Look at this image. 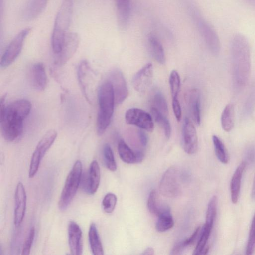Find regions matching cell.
I'll return each instance as SVG.
<instances>
[{
  "label": "cell",
  "instance_id": "3",
  "mask_svg": "<svg viewBox=\"0 0 255 255\" xmlns=\"http://www.w3.org/2000/svg\"><path fill=\"white\" fill-rule=\"evenodd\" d=\"M99 111L96 122L97 134L102 135L109 126L113 116L115 97L112 86L107 80L103 82L98 90Z\"/></svg>",
  "mask_w": 255,
  "mask_h": 255
},
{
  "label": "cell",
  "instance_id": "4",
  "mask_svg": "<svg viewBox=\"0 0 255 255\" xmlns=\"http://www.w3.org/2000/svg\"><path fill=\"white\" fill-rule=\"evenodd\" d=\"M73 11L71 0H65L62 4L54 22L51 43L55 55L58 54L62 48L65 38L68 33Z\"/></svg>",
  "mask_w": 255,
  "mask_h": 255
},
{
  "label": "cell",
  "instance_id": "8",
  "mask_svg": "<svg viewBox=\"0 0 255 255\" xmlns=\"http://www.w3.org/2000/svg\"><path fill=\"white\" fill-rule=\"evenodd\" d=\"M161 194L168 198H175L180 195L181 186L177 169L170 167L164 173L159 186Z\"/></svg>",
  "mask_w": 255,
  "mask_h": 255
},
{
  "label": "cell",
  "instance_id": "36",
  "mask_svg": "<svg viewBox=\"0 0 255 255\" xmlns=\"http://www.w3.org/2000/svg\"><path fill=\"white\" fill-rule=\"evenodd\" d=\"M211 232V230L205 228L204 226H203L201 234L193 253V255H201L203 250L206 247Z\"/></svg>",
  "mask_w": 255,
  "mask_h": 255
},
{
  "label": "cell",
  "instance_id": "16",
  "mask_svg": "<svg viewBox=\"0 0 255 255\" xmlns=\"http://www.w3.org/2000/svg\"><path fill=\"white\" fill-rule=\"evenodd\" d=\"M68 234L71 254L74 255H81L83 250L82 232L77 223L73 221L69 222Z\"/></svg>",
  "mask_w": 255,
  "mask_h": 255
},
{
  "label": "cell",
  "instance_id": "37",
  "mask_svg": "<svg viewBox=\"0 0 255 255\" xmlns=\"http://www.w3.org/2000/svg\"><path fill=\"white\" fill-rule=\"evenodd\" d=\"M255 252V212L252 219L247 242L246 254L252 255Z\"/></svg>",
  "mask_w": 255,
  "mask_h": 255
},
{
  "label": "cell",
  "instance_id": "17",
  "mask_svg": "<svg viewBox=\"0 0 255 255\" xmlns=\"http://www.w3.org/2000/svg\"><path fill=\"white\" fill-rule=\"evenodd\" d=\"M153 78V66L148 63L133 76L132 83L134 89L139 92H145L150 86Z\"/></svg>",
  "mask_w": 255,
  "mask_h": 255
},
{
  "label": "cell",
  "instance_id": "1",
  "mask_svg": "<svg viewBox=\"0 0 255 255\" xmlns=\"http://www.w3.org/2000/svg\"><path fill=\"white\" fill-rule=\"evenodd\" d=\"M5 96L0 100V129L3 138L13 141L23 131V120L29 114L31 104L26 99H20L5 106Z\"/></svg>",
  "mask_w": 255,
  "mask_h": 255
},
{
  "label": "cell",
  "instance_id": "47",
  "mask_svg": "<svg viewBox=\"0 0 255 255\" xmlns=\"http://www.w3.org/2000/svg\"><path fill=\"white\" fill-rule=\"evenodd\" d=\"M251 195L253 199H255V176L253 181Z\"/></svg>",
  "mask_w": 255,
  "mask_h": 255
},
{
  "label": "cell",
  "instance_id": "32",
  "mask_svg": "<svg viewBox=\"0 0 255 255\" xmlns=\"http://www.w3.org/2000/svg\"><path fill=\"white\" fill-rule=\"evenodd\" d=\"M212 141L217 158L222 163L227 164L229 161V156L224 143L218 136L215 135L212 136Z\"/></svg>",
  "mask_w": 255,
  "mask_h": 255
},
{
  "label": "cell",
  "instance_id": "31",
  "mask_svg": "<svg viewBox=\"0 0 255 255\" xmlns=\"http://www.w3.org/2000/svg\"><path fill=\"white\" fill-rule=\"evenodd\" d=\"M217 208V198L216 196H213L210 200L206 211V221L204 226L211 229L216 218Z\"/></svg>",
  "mask_w": 255,
  "mask_h": 255
},
{
  "label": "cell",
  "instance_id": "6",
  "mask_svg": "<svg viewBox=\"0 0 255 255\" xmlns=\"http://www.w3.org/2000/svg\"><path fill=\"white\" fill-rule=\"evenodd\" d=\"M57 132L54 130L48 131L38 143L31 156L28 176L33 178L37 172L43 157L51 147L57 137Z\"/></svg>",
  "mask_w": 255,
  "mask_h": 255
},
{
  "label": "cell",
  "instance_id": "41",
  "mask_svg": "<svg viewBox=\"0 0 255 255\" xmlns=\"http://www.w3.org/2000/svg\"><path fill=\"white\" fill-rule=\"evenodd\" d=\"M255 102V88L251 92L250 95L247 100L245 106V112L246 114L249 113L252 110Z\"/></svg>",
  "mask_w": 255,
  "mask_h": 255
},
{
  "label": "cell",
  "instance_id": "34",
  "mask_svg": "<svg viewBox=\"0 0 255 255\" xmlns=\"http://www.w3.org/2000/svg\"><path fill=\"white\" fill-rule=\"evenodd\" d=\"M103 156L106 167L111 171H116L117 169L116 162L112 149L108 144H106L104 146Z\"/></svg>",
  "mask_w": 255,
  "mask_h": 255
},
{
  "label": "cell",
  "instance_id": "40",
  "mask_svg": "<svg viewBox=\"0 0 255 255\" xmlns=\"http://www.w3.org/2000/svg\"><path fill=\"white\" fill-rule=\"evenodd\" d=\"M202 228L203 227L198 226L190 237L187 238L183 241H182V243L183 246L186 247L188 246L192 245L195 243L197 239H199L200 237Z\"/></svg>",
  "mask_w": 255,
  "mask_h": 255
},
{
  "label": "cell",
  "instance_id": "42",
  "mask_svg": "<svg viewBox=\"0 0 255 255\" xmlns=\"http://www.w3.org/2000/svg\"><path fill=\"white\" fill-rule=\"evenodd\" d=\"M172 106L176 120L180 121L181 118V109L177 98L172 99Z\"/></svg>",
  "mask_w": 255,
  "mask_h": 255
},
{
  "label": "cell",
  "instance_id": "23",
  "mask_svg": "<svg viewBox=\"0 0 255 255\" xmlns=\"http://www.w3.org/2000/svg\"><path fill=\"white\" fill-rule=\"evenodd\" d=\"M246 166L245 161L242 162L235 171L230 183L231 196L232 202L236 204L238 200L243 173Z\"/></svg>",
  "mask_w": 255,
  "mask_h": 255
},
{
  "label": "cell",
  "instance_id": "44",
  "mask_svg": "<svg viewBox=\"0 0 255 255\" xmlns=\"http://www.w3.org/2000/svg\"><path fill=\"white\" fill-rule=\"evenodd\" d=\"M185 248V247L183 246L182 242H179L174 246L171 251L170 254L180 255L181 254L182 252L184 250Z\"/></svg>",
  "mask_w": 255,
  "mask_h": 255
},
{
  "label": "cell",
  "instance_id": "15",
  "mask_svg": "<svg viewBox=\"0 0 255 255\" xmlns=\"http://www.w3.org/2000/svg\"><path fill=\"white\" fill-rule=\"evenodd\" d=\"M26 194L21 182L16 186L14 194V224L19 227L23 222L26 207Z\"/></svg>",
  "mask_w": 255,
  "mask_h": 255
},
{
  "label": "cell",
  "instance_id": "24",
  "mask_svg": "<svg viewBox=\"0 0 255 255\" xmlns=\"http://www.w3.org/2000/svg\"><path fill=\"white\" fill-rule=\"evenodd\" d=\"M148 44L150 53L154 59L159 63L164 64L165 61L164 51L158 38L153 34H149Z\"/></svg>",
  "mask_w": 255,
  "mask_h": 255
},
{
  "label": "cell",
  "instance_id": "46",
  "mask_svg": "<svg viewBox=\"0 0 255 255\" xmlns=\"http://www.w3.org/2000/svg\"><path fill=\"white\" fill-rule=\"evenodd\" d=\"M154 254V250L153 248L149 247L146 249L142 253V255H152Z\"/></svg>",
  "mask_w": 255,
  "mask_h": 255
},
{
  "label": "cell",
  "instance_id": "10",
  "mask_svg": "<svg viewBox=\"0 0 255 255\" xmlns=\"http://www.w3.org/2000/svg\"><path fill=\"white\" fill-rule=\"evenodd\" d=\"M77 76L83 94L87 101L91 102L94 89V72L87 61L83 60L79 63Z\"/></svg>",
  "mask_w": 255,
  "mask_h": 255
},
{
  "label": "cell",
  "instance_id": "35",
  "mask_svg": "<svg viewBox=\"0 0 255 255\" xmlns=\"http://www.w3.org/2000/svg\"><path fill=\"white\" fill-rule=\"evenodd\" d=\"M169 83L172 99L177 98L180 87V78L177 71L173 70L171 72Z\"/></svg>",
  "mask_w": 255,
  "mask_h": 255
},
{
  "label": "cell",
  "instance_id": "25",
  "mask_svg": "<svg viewBox=\"0 0 255 255\" xmlns=\"http://www.w3.org/2000/svg\"><path fill=\"white\" fill-rule=\"evenodd\" d=\"M88 238L92 253L94 255H103L104 250L95 223H92L89 227Z\"/></svg>",
  "mask_w": 255,
  "mask_h": 255
},
{
  "label": "cell",
  "instance_id": "39",
  "mask_svg": "<svg viewBox=\"0 0 255 255\" xmlns=\"http://www.w3.org/2000/svg\"><path fill=\"white\" fill-rule=\"evenodd\" d=\"M35 230L34 226L30 229L29 234L24 243L22 255H27L30 254L31 246L35 237Z\"/></svg>",
  "mask_w": 255,
  "mask_h": 255
},
{
  "label": "cell",
  "instance_id": "20",
  "mask_svg": "<svg viewBox=\"0 0 255 255\" xmlns=\"http://www.w3.org/2000/svg\"><path fill=\"white\" fill-rule=\"evenodd\" d=\"M49 0H28L22 11V16L27 21L35 19L46 8Z\"/></svg>",
  "mask_w": 255,
  "mask_h": 255
},
{
  "label": "cell",
  "instance_id": "26",
  "mask_svg": "<svg viewBox=\"0 0 255 255\" xmlns=\"http://www.w3.org/2000/svg\"><path fill=\"white\" fill-rule=\"evenodd\" d=\"M221 123L223 129L226 132H229L233 128L235 123V109L233 104H228L224 108L221 114Z\"/></svg>",
  "mask_w": 255,
  "mask_h": 255
},
{
  "label": "cell",
  "instance_id": "38",
  "mask_svg": "<svg viewBox=\"0 0 255 255\" xmlns=\"http://www.w3.org/2000/svg\"><path fill=\"white\" fill-rule=\"evenodd\" d=\"M117 201L115 194L109 193L104 197L102 200V207L104 211L107 213H111L114 210Z\"/></svg>",
  "mask_w": 255,
  "mask_h": 255
},
{
  "label": "cell",
  "instance_id": "7",
  "mask_svg": "<svg viewBox=\"0 0 255 255\" xmlns=\"http://www.w3.org/2000/svg\"><path fill=\"white\" fill-rule=\"evenodd\" d=\"M31 29L28 27L21 30L11 40L1 57V67L9 66L16 60L22 50L25 39L30 32Z\"/></svg>",
  "mask_w": 255,
  "mask_h": 255
},
{
  "label": "cell",
  "instance_id": "45",
  "mask_svg": "<svg viewBox=\"0 0 255 255\" xmlns=\"http://www.w3.org/2000/svg\"><path fill=\"white\" fill-rule=\"evenodd\" d=\"M135 154L136 157V163L141 162L144 158L143 153L141 151L138 150L135 152Z\"/></svg>",
  "mask_w": 255,
  "mask_h": 255
},
{
  "label": "cell",
  "instance_id": "19",
  "mask_svg": "<svg viewBox=\"0 0 255 255\" xmlns=\"http://www.w3.org/2000/svg\"><path fill=\"white\" fill-rule=\"evenodd\" d=\"M31 82L37 91H43L47 84V77L44 64L41 62L35 63L31 70Z\"/></svg>",
  "mask_w": 255,
  "mask_h": 255
},
{
  "label": "cell",
  "instance_id": "21",
  "mask_svg": "<svg viewBox=\"0 0 255 255\" xmlns=\"http://www.w3.org/2000/svg\"><path fill=\"white\" fill-rule=\"evenodd\" d=\"M187 102L192 119L197 125L201 122L200 92L199 89H191L187 96Z\"/></svg>",
  "mask_w": 255,
  "mask_h": 255
},
{
  "label": "cell",
  "instance_id": "13",
  "mask_svg": "<svg viewBox=\"0 0 255 255\" xmlns=\"http://www.w3.org/2000/svg\"><path fill=\"white\" fill-rule=\"evenodd\" d=\"M79 44V37L75 32L68 33L65 38L60 52L55 55L54 64L61 66L73 56Z\"/></svg>",
  "mask_w": 255,
  "mask_h": 255
},
{
  "label": "cell",
  "instance_id": "5",
  "mask_svg": "<svg viewBox=\"0 0 255 255\" xmlns=\"http://www.w3.org/2000/svg\"><path fill=\"white\" fill-rule=\"evenodd\" d=\"M82 174V164L77 160L66 179L58 201V208L65 211L70 205L78 189Z\"/></svg>",
  "mask_w": 255,
  "mask_h": 255
},
{
  "label": "cell",
  "instance_id": "22",
  "mask_svg": "<svg viewBox=\"0 0 255 255\" xmlns=\"http://www.w3.org/2000/svg\"><path fill=\"white\" fill-rule=\"evenodd\" d=\"M100 182V168L97 160H93L90 164L86 183V191L90 195L94 194L97 191Z\"/></svg>",
  "mask_w": 255,
  "mask_h": 255
},
{
  "label": "cell",
  "instance_id": "2",
  "mask_svg": "<svg viewBox=\"0 0 255 255\" xmlns=\"http://www.w3.org/2000/svg\"><path fill=\"white\" fill-rule=\"evenodd\" d=\"M233 83L237 89L247 85L251 73V52L249 42L241 34L232 38L230 45Z\"/></svg>",
  "mask_w": 255,
  "mask_h": 255
},
{
  "label": "cell",
  "instance_id": "18",
  "mask_svg": "<svg viewBox=\"0 0 255 255\" xmlns=\"http://www.w3.org/2000/svg\"><path fill=\"white\" fill-rule=\"evenodd\" d=\"M118 24L122 30L128 27L131 13V0H115Z\"/></svg>",
  "mask_w": 255,
  "mask_h": 255
},
{
  "label": "cell",
  "instance_id": "30",
  "mask_svg": "<svg viewBox=\"0 0 255 255\" xmlns=\"http://www.w3.org/2000/svg\"><path fill=\"white\" fill-rule=\"evenodd\" d=\"M147 207L151 214L157 216L168 208V207L160 204L158 194L155 190H152L150 192L147 200Z\"/></svg>",
  "mask_w": 255,
  "mask_h": 255
},
{
  "label": "cell",
  "instance_id": "12",
  "mask_svg": "<svg viewBox=\"0 0 255 255\" xmlns=\"http://www.w3.org/2000/svg\"><path fill=\"white\" fill-rule=\"evenodd\" d=\"M107 80L112 86L115 104H121L128 95L126 81L122 72L118 69H113L110 72Z\"/></svg>",
  "mask_w": 255,
  "mask_h": 255
},
{
  "label": "cell",
  "instance_id": "9",
  "mask_svg": "<svg viewBox=\"0 0 255 255\" xmlns=\"http://www.w3.org/2000/svg\"><path fill=\"white\" fill-rule=\"evenodd\" d=\"M196 15V23L210 53L218 55L220 51V42L217 33L212 26L204 19Z\"/></svg>",
  "mask_w": 255,
  "mask_h": 255
},
{
  "label": "cell",
  "instance_id": "33",
  "mask_svg": "<svg viewBox=\"0 0 255 255\" xmlns=\"http://www.w3.org/2000/svg\"><path fill=\"white\" fill-rule=\"evenodd\" d=\"M152 107L156 108L162 114L167 117L168 114V105L166 99L161 92H155L152 98Z\"/></svg>",
  "mask_w": 255,
  "mask_h": 255
},
{
  "label": "cell",
  "instance_id": "29",
  "mask_svg": "<svg viewBox=\"0 0 255 255\" xmlns=\"http://www.w3.org/2000/svg\"><path fill=\"white\" fill-rule=\"evenodd\" d=\"M150 111L154 119L162 128L164 135L167 139H169L171 133V128L170 122L166 116L162 114L156 108L151 107Z\"/></svg>",
  "mask_w": 255,
  "mask_h": 255
},
{
  "label": "cell",
  "instance_id": "27",
  "mask_svg": "<svg viewBox=\"0 0 255 255\" xmlns=\"http://www.w3.org/2000/svg\"><path fill=\"white\" fill-rule=\"evenodd\" d=\"M156 224V230L159 232L166 231L174 225V221L169 208H167L158 216Z\"/></svg>",
  "mask_w": 255,
  "mask_h": 255
},
{
  "label": "cell",
  "instance_id": "11",
  "mask_svg": "<svg viewBox=\"0 0 255 255\" xmlns=\"http://www.w3.org/2000/svg\"><path fill=\"white\" fill-rule=\"evenodd\" d=\"M125 120L127 124L134 125L148 132H152L154 129L152 117L139 108L128 109L125 113Z\"/></svg>",
  "mask_w": 255,
  "mask_h": 255
},
{
  "label": "cell",
  "instance_id": "43",
  "mask_svg": "<svg viewBox=\"0 0 255 255\" xmlns=\"http://www.w3.org/2000/svg\"><path fill=\"white\" fill-rule=\"evenodd\" d=\"M137 135L140 144L143 147L146 146L148 142V138L146 134L141 129L138 130Z\"/></svg>",
  "mask_w": 255,
  "mask_h": 255
},
{
  "label": "cell",
  "instance_id": "28",
  "mask_svg": "<svg viewBox=\"0 0 255 255\" xmlns=\"http://www.w3.org/2000/svg\"><path fill=\"white\" fill-rule=\"evenodd\" d=\"M118 150L121 159L124 162L128 164L136 163L135 152H133L123 139L118 142Z\"/></svg>",
  "mask_w": 255,
  "mask_h": 255
},
{
  "label": "cell",
  "instance_id": "14",
  "mask_svg": "<svg viewBox=\"0 0 255 255\" xmlns=\"http://www.w3.org/2000/svg\"><path fill=\"white\" fill-rule=\"evenodd\" d=\"M182 144L184 151L188 154H193L198 149V137L196 130L193 123L187 117L183 121Z\"/></svg>",
  "mask_w": 255,
  "mask_h": 255
}]
</instances>
